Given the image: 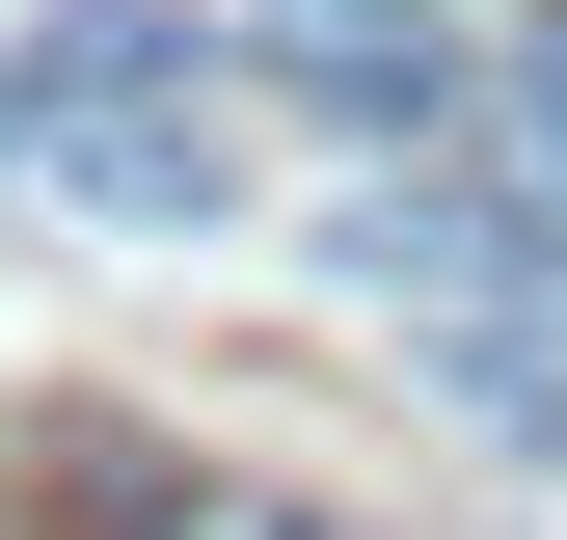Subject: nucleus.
Returning a JSON list of instances; mask_svg holds the SVG:
<instances>
[{
  "instance_id": "nucleus-4",
  "label": "nucleus",
  "mask_w": 567,
  "mask_h": 540,
  "mask_svg": "<svg viewBox=\"0 0 567 540\" xmlns=\"http://www.w3.org/2000/svg\"><path fill=\"white\" fill-rule=\"evenodd\" d=\"M82 540H351V513H298V487H244V459H163V433H109V487H82Z\"/></svg>"
},
{
  "instance_id": "nucleus-3",
  "label": "nucleus",
  "mask_w": 567,
  "mask_h": 540,
  "mask_svg": "<svg viewBox=\"0 0 567 540\" xmlns=\"http://www.w3.org/2000/svg\"><path fill=\"white\" fill-rule=\"evenodd\" d=\"M244 82L298 135H405V163H433L460 82H486V28H433V0H244Z\"/></svg>"
},
{
  "instance_id": "nucleus-1",
  "label": "nucleus",
  "mask_w": 567,
  "mask_h": 540,
  "mask_svg": "<svg viewBox=\"0 0 567 540\" xmlns=\"http://www.w3.org/2000/svg\"><path fill=\"white\" fill-rule=\"evenodd\" d=\"M270 108L244 54H54L28 28V82H0V189L28 217H109V243H217L244 189H270Z\"/></svg>"
},
{
  "instance_id": "nucleus-2",
  "label": "nucleus",
  "mask_w": 567,
  "mask_h": 540,
  "mask_svg": "<svg viewBox=\"0 0 567 540\" xmlns=\"http://www.w3.org/2000/svg\"><path fill=\"white\" fill-rule=\"evenodd\" d=\"M324 298H379V324H567V163L540 135H433L405 189L324 217Z\"/></svg>"
}]
</instances>
